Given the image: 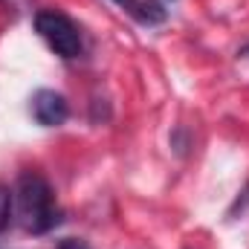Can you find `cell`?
Returning a JSON list of instances; mask_svg holds the SVG:
<instances>
[{"mask_svg": "<svg viewBox=\"0 0 249 249\" xmlns=\"http://www.w3.org/2000/svg\"><path fill=\"white\" fill-rule=\"evenodd\" d=\"M35 32L47 41V47L61 58H78L81 55V32L78 26L55 9H41L35 15Z\"/></svg>", "mask_w": 249, "mask_h": 249, "instance_id": "cell-2", "label": "cell"}, {"mask_svg": "<svg viewBox=\"0 0 249 249\" xmlns=\"http://www.w3.org/2000/svg\"><path fill=\"white\" fill-rule=\"evenodd\" d=\"M29 110H32V119L44 127L64 124L70 116V105L58 90H35L29 99Z\"/></svg>", "mask_w": 249, "mask_h": 249, "instance_id": "cell-3", "label": "cell"}, {"mask_svg": "<svg viewBox=\"0 0 249 249\" xmlns=\"http://www.w3.org/2000/svg\"><path fill=\"white\" fill-rule=\"evenodd\" d=\"M55 249H93V247L87 241H81V238H64V241H58Z\"/></svg>", "mask_w": 249, "mask_h": 249, "instance_id": "cell-5", "label": "cell"}, {"mask_svg": "<svg viewBox=\"0 0 249 249\" xmlns=\"http://www.w3.org/2000/svg\"><path fill=\"white\" fill-rule=\"evenodd\" d=\"M116 6H122V9H127V12H133L136 15V9H139V0H113Z\"/></svg>", "mask_w": 249, "mask_h": 249, "instance_id": "cell-6", "label": "cell"}, {"mask_svg": "<svg viewBox=\"0 0 249 249\" xmlns=\"http://www.w3.org/2000/svg\"><path fill=\"white\" fill-rule=\"evenodd\" d=\"M9 214H12V194L9 188L0 186V232L9 226Z\"/></svg>", "mask_w": 249, "mask_h": 249, "instance_id": "cell-4", "label": "cell"}, {"mask_svg": "<svg viewBox=\"0 0 249 249\" xmlns=\"http://www.w3.org/2000/svg\"><path fill=\"white\" fill-rule=\"evenodd\" d=\"M12 203H15L18 223L29 235H47L61 223V209L55 203V191L35 171H26L18 177Z\"/></svg>", "mask_w": 249, "mask_h": 249, "instance_id": "cell-1", "label": "cell"}]
</instances>
